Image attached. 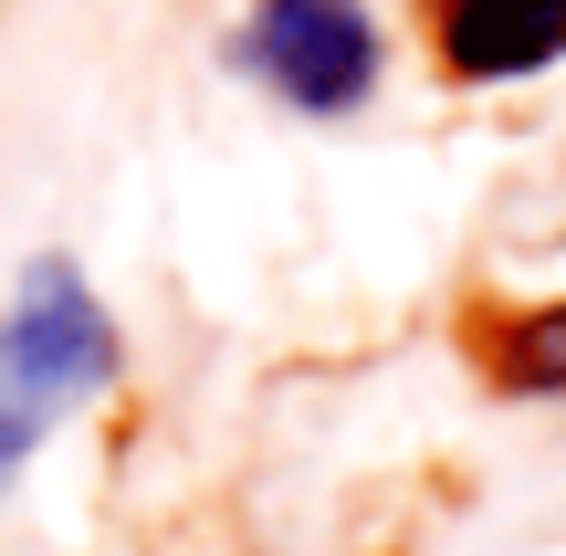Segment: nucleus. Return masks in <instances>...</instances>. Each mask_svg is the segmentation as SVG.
<instances>
[{"label": "nucleus", "instance_id": "7ed1b4c3", "mask_svg": "<svg viewBox=\"0 0 566 556\" xmlns=\"http://www.w3.org/2000/svg\"><path fill=\"white\" fill-rule=\"evenodd\" d=\"M566 53V0H441V63L462 84H525Z\"/></svg>", "mask_w": 566, "mask_h": 556}, {"label": "nucleus", "instance_id": "20e7f679", "mask_svg": "<svg viewBox=\"0 0 566 556\" xmlns=\"http://www.w3.org/2000/svg\"><path fill=\"white\" fill-rule=\"evenodd\" d=\"M472 357L504 399H566V305H504L472 315Z\"/></svg>", "mask_w": 566, "mask_h": 556}, {"label": "nucleus", "instance_id": "f257e3e1", "mask_svg": "<svg viewBox=\"0 0 566 556\" xmlns=\"http://www.w3.org/2000/svg\"><path fill=\"white\" fill-rule=\"evenodd\" d=\"M231 63L263 74L304 116H346V105H367V84H378V21H367L357 0H263V11L242 21V42H231Z\"/></svg>", "mask_w": 566, "mask_h": 556}, {"label": "nucleus", "instance_id": "f03ea898", "mask_svg": "<svg viewBox=\"0 0 566 556\" xmlns=\"http://www.w3.org/2000/svg\"><path fill=\"white\" fill-rule=\"evenodd\" d=\"M0 336H11L21 378L42 389V410H74V399H95L105 378H116V315L95 305V284H84L74 263H32L21 273Z\"/></svg>", "mask_w": 566, "mask_h": 556}, {"label": "nucleus", "instance_id": "39448f33", "mask_svg": "<svg viewBox=\"0 0 566 556\" xmlns=\"http://www.w3.org/2000/svg\"><path fill=\"white\" fill-rule=\"evenodd\" d=\"M53 431V410H42V389L21 378V357H11V336H0V494H11V473L32 462V441Z\"/></svg>", "mask_w": 566, "mask_h": 556}]
</instances>
